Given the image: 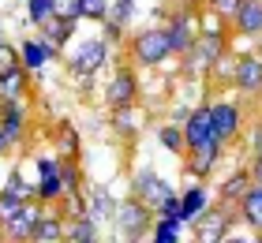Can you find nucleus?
<instances>
[{
	"label": "nucleus",
	"mask_w": 262,
	"mask_h": 243,
	"mask_svg": "<svg viewBox=\"0 0 262 243\" xmlns=\"http://www.w3.org/2000/svg\"><path fill=\"white\" fill-rule=\"evenodd\" d=\"M232 243H247V239H232Z\"/></svg>",
	"instance_id": "36"
},
{
	"label": "nucleus",
	"mask_w": 262,
	"mask_h": 243,
	"mask_svg": "<svg viewBox=\"0 0 262 243\" xmlns=\"http://www.w3.org/2000/svg\"><path fill=\"white\" fill-rule=\"evenodd\" d=\"M213 11H221V15H236V8H240V0H210Z\"/></svg>",
	"instance_id": "33"
},
{
	"label": "nucleus",
	"mask_w": 262,
	"mask_h": 243,
	"mask_svg": "<svg viewBox=\"0 0 262 243\" xmlns=\"http://www.w3.org/2000/svg\"><path fill=\"white\" fill-rule=\"evenodd\" d=\"M71 71H75V75H94V71H98L101 64H105V41H82L79 45V53H71Z\"/></svg>",
	"instance_id": "2"
},
{
	"label": "nucleus",
	"mask_w": 262,
	"mask_h": 243,
	"mask_svg": "<svg viewBox=\"0 0 262 243\" xmlns=\"http://www.w3.org/2000/svg\"><path fill=\"white\" fill-rule=\"evenodd\" d=\"M0 49H4V41H0Z\"/></svg>",
	"instance_id": "38"
},
{
	"label": "nucleus",
	"mask_w": 262,
	"mask_h": 243,
	"mask_svg": "<svg viewBox=\"0 0 262 243\" xmlns=\"http://www.w3.org/2000/svg\"><path fill=\"white\" fill-rule=\"evenodd\" d=\"M210 127H213V139L225 142V139H232L236 135V127H240V108L236 105H213L210 108Z\"/></svg>",
	"instance_id": "4"
},
{
	"label": "nucleus",
	"mask_w": 262,
	"mask_h": 243,
	"mask_svg": "<svg viewBox=\"0 0 262 243\" xmlns=\"http://www.w3.org/2000/svg\"><path fill=\"white\" fill-rule=\"evenodd\" d=\"M176 228H180V221H161L158 225V243H176Z\"/></svg>",
	"instance_id": "30"
},
{
	"label": "nucleus",
	"mask_w": 262,
	"mask_h": 243,
	"mask_svg": "<svg viewBox=\"0 0 262 243\" xmlns=\"http://www.w3.org/2000/svg\"><path fill=\"white\" fill-rule=\"evenodd\" d=\"M27 15L34 27H45L53 19V0H27Z\"/></svg>",
	"instance_id": "22"
},
{
	"label": "nucleus",
	"mask_w": 262,
	"mask_h": 243,
	"mask_svg": "<svg viewBox=\"0 0 262 243\" xmlns=\"http://www.w3.org/2000/svg\"><path fill=\"white\" fill-rule=\"evenodd\" d=\"M60 236H64L60 217H41V221L34 225V232H30V243H60Z\"/></svg>",
	"instance_id": "16"
},
{
	"label": "nucleus",
	"mask_w": 262,
	"mask_h": 243,
	"mask_svg": "<svg viewBox=\"0 0 262 243\" xmlns=\"http://www.w3.org/2000/svg\"><path fill=\"white\" fill-rule=\"evenodd\" d=\"M232 19L240 27V34H258L262 30V0H240Z\"/></svg>",
	"instance_id": "12"
},
{
	"label": "nucleus",
	"mask_w": 262,
	"mask_h": 243,
	"mask_svg": "<svg viewBox=\"0 0 262 243\" xmlns=\"http://www.w3.org/2000/svg\"><path fill=\"white\" fill-rule=\"evenodd\" d=\"M244 187H247V176H244V172H236L232 180H225L221 194H225V198H244Z\"/></svg>",
	"instance_id": "27"
},
{
	"label": "nucleus",
	"mask_w": 262,
	"mask_h": 243,
	"mask_svg": "<svg viewBox=\"0 0 262 243\" xmlns=\"http://www.w3.org/2000/svg\"><path fill=\"white\" fill-rule=\"evenodd\" d=\"M184 142L191 146V150H199V146H206V142H217L213 139V127H210V108H195V113L187 116Z\"/></svg>",
	"instance_id": "5"
},
{
	"label": "nucleus",
	"mask_w": 262,
	"mask_h": 243,
	"mask_svg": "<svg viewBox=\"0 0 262 243\" xmlns=\"http://www.w3.org/2000/svg\"><path fill=\"white\" fill-rule=\"evenodd\" d=\"M53 19L75 23L79 19V0H53Z\"/></svg>",
	"instance_id": "26"
},
{
	"label": "nucleus",
	"mask_w": 262,
	"mask_h": 243,
	"mask_svg": "<svg viewBox=\"0 0 262 243\" xmlns=\"http://www.w3.org/2000/svg\"><path fill=\"white\" fill-rule=\"evenodd\" d=\"M217 146H221V142H206V146H199V150H191V153H195V157H191V172H199V176L210 172L213 161H217Z\"/></svg>",
	"instance_id": "19"
},
{
	"label": "nucleus",
	"mask_w": 262,
	"mask_h": 243,
	"mask_svg": "<svg viewBox=\"0 0 262 243\" xmlns=\"http://www.w3.org/2000/svg\"><path fill=\"white\" fill-rule=\"evenodd\" d=\"M255 150H258V157H255V176H258V187H262V131L255 135Z\"/></svg>",
	"instance_id": "34"
},
{
	"label": "nucleus",
	"mask_w": 262,
	"mask_h": 243,
	"mask_svg": "<svg viewBox=\"0 0 262 243\" xmlns=\"http://www.w3.org/2000/svg\"><path fill=\"white\" fill-rule=\"evenodd\" d=\"M135 56L139 64H161L165 56H169V38H165V30H142L135 38Z\"/></svg>",
	"instance_id": "1"
},
{
	"label": "nucleus",
	"mask_w": 262,
	"mask_h": 243,
	"mask_svg": "<svg viewBox=\"0 0 262 243\" xmlns=\"http://www.w3.org/2000/svg\"><path fill=\"white\" fill-rule=\"evenodd\" d=\"M105 94H109V101L113 105H131V97H135V79H131L127 75V71H120V75H116L113 82H109V90H105Z\"/></svg>",
	"instance_id": "15"
},
{
	"label": "nucleus",
	"mask_w": 262,
	"mask_h": 243,
	"mask_svg": "<svg viewBox=\"0 0 262 243\" xmlns=\"http://www.w3.org/2000/svg\"><path fill=\"white\" fill-rule=\"evenodd\" d=\"M71 243H94V221L90 217H82L75 225V232H71Z\"/></svg>",
	"instance_id": "29"
},
{
	"label": "nucleus",
	"mask_w": 262,
	"mask_h": 243,
	"mask_svg": "<svg viewBox=\"0 0 262 243\" xmlns=\"http://www.w3.org/2000/svg\"><path fill=\"white\" fill-rule=\"evenodd\" d=\"M23 127H27L23 105H0V131H4V139H8L11 146L23 139Z\"/></svg>",
	"instance_id": "9"
},
{
	"label": "nucleus",
	"mask_w": 262,
	"mask_h": 243,
	"mask_svg": "<svg viewBox=\"0 0 262 243\" xmlns=\"http://www.w3.org/2000/svg\"><path fill=\"white\" fill-rule=\"evenodd\" d=\"M4 191H11V194H15V198H19V202H27V198H30V187L23 184V176H11V184H8Z\"/></svg>",
	"instance_id": "32"
},
{
	"label": "nucleus",
	"mask_w": 262,
	"mask_h": 243,
	"mask_svg": "<svg viewBox=\"0 0 262 243\" xmlns=\"http://www.w3.org/2000/svg\"><path fill=\"white\" fill-rule=\"evenodd\" d=\"M41 38H45V41L53 38V45L60 49V45H64V41L71 38V23H64V19H49V23L41 27Z\"/></svg>",
	"instance_id": "21"
},
{
	"label": "nucleus",
	"mask_w": 262,
	"mask_h": 243,
	"mask_svg": "<svg viewBox=\"0 0 262 243\" xmlns=\"http://www.w3.org/2000/svg\"><path fill=\"white\" fill-rule=\"evenodd\" d=\"M195 228L202 243H221V236L229 232V221L221 213H206V217H195Z\"/></svg>",
	"instance_id": "13"
},
{
	"label": "nucleus",
	"mask_w": 262,
	"mask_h": 243,
	"mask_svg": "<svg viewBox=\"0 0 262 243\" xmlns=\"http://www.w3.org/2000/svg\"><path fill=\"white\" fill-rule=\"evenodd\" d=\"M202 210H206V191L191 187L180 202V221H195V217H202Z\"/></svg>",
	"instance_id": "17"
},
{
	"label": "nucleus",
	"mask_w": 262,
	"mask_h": 243,
	"mask_svg": "<svg viewBox=\"0 0 262 243\" xmlns=\"http://www.w3.org/2000/svg\"><path fill=\"white\" fill-rule=\"evenodd\" d=\"M135 187L142 191V198H146V202H154V206H161V202L172 194V191H169V184H161V180L154 176V172H139Z\"/></svg>",
	"instance_id": "14"
},
{
	"label": "nucleus",
	"mask_w": 262,
	"mask_h": 243,
	"mask_svg": "<svg viewBox=\"0 0 262 243\" xmlns=\"http://www.w3.org/2000/svg\"><path fill=\"white\" fill-rule=\"evenodd\" d=\"M116 217H120V232L124 236H131V239L142 236V228H146V206L139 198H127L120 210H116Z\"/></svg>",
	"instance_id": "6"
},
{
	"label": "nucleus",
	"mask_w": 262,
	"mask_h": 243,
	"mask_svg": "<svg viewBox=\"0 0 262 243\" xmlns=\"http://www.w3.org/2000/svg\"><path fill=\"white\" fill-rule=\"evenodd\" d=\"M258 243H262V239H258Z\"/></svg>",
	"instance_id": "40"
},
{
	"label": "nucleus",
	"mask_w": 262,
	"mask_h": 243,
	"mask_svg": "<svg viewBox=\"0 0 262 243\" xmlns=\"http://www.w3.org/2000/svg\"><path fill=\"white\" fill-rule=\"evenodd\" d=\"M131 243H139V239H131Z\"/></svg>",
	"instance_id": "39"
},
{
	"label": "nucleus",
	"mask_w": 262,
	"mask_h": 243,
	"mask_svg": "<svg viewBox=\"0 0 262 243\" xmlns=\"http://www.w3.org/2000/svg\"><path fill=\"white\" fill-rule=\"evenodd\" d=\"M38 221H41V210L27 202V206H23V210H19L15 217H11V221H4V236H8V243H27Z\"/></svg>",
	"instance_id": "3"
},
{
	"label": "nucleus",
	"mask_w": 262,
	"mask_h": 243,
	"mask_svg": "<svg viewBox=\"0 0 262 243\" xmlns=\"http://www.w3.org/2000/svg\"><path fill=\"white\" fill-rule=\"evenodd\" d=\"M60 243H71V239H60Z\"/></svg>",
	"instance_id": "37"
},
{
	"label": "nucleus",
	"mask_w": 262,
	"mask_h": 243,
	"mask_svg": "<svg viewBox=\"0 0 262 243\" xmlns=\"http://www.w3.org/2000/svg\"><path fill=\"white\" fill-rule=\"evenodd\" d=\"M23 94H27V71L23 68L4 71V75H0V105H19Z\"/></svg>",
	"instance_id": "8"
},
{
	"label": "nucleus",
	"mask_w": 262,
	"mask_h": 243,
	"mask_svg": "<svg viewBox=\"0 0 262 243\" xmlns=\"http://www.w3.org/2000/svg\"><path fill=\"white\" fill-rule=\"evenodd\" d=\"M38 168H41V187H38L41 198H56V194H64V184H60V165H56V157H41Z\"/></svg>",
	"instance_id": "10"
},
{
	"label": "nucleus",
	"mask_w": 262,
	"mask_h": 243,
	"mask_svg": "<svg viewBox=\"0 0 262 243\" xmlns=\"http://www.w3.org/2000/svg\"><path fill=\"white\" fill-rule=\"evenodd\" d=\"M79 19H109V0H79Z\"/></svg>",
	"instance_id": "24"
},
{
	"label": "nucleus",
	"mask_w": 262,
	"mask_h": 243,
	"mask_svg": "<svg viewBox=\"0 0 262 243\" xmlns=\"http://www.w3.org/2000/svg\"><path fill=\"white\" fill-rule=\"evenodd\" d=\"M158 139H161V146H169V150H180L184 146V131L180 127H161Z\"/></svg>",
	"instance_id": "28"
},
{
	"label": "nucleus",
	"mask_w": 262,
	"mask_h": 243,
	"mask_svg": "<svg viewBox=\"0 0 262 243\" xmlns=\"http://www.w3.org/2000/svg\"><path fill=\"white\" fill-rule=\"evenodd\" d=\"M131 15V0H116V8H113V27H124Z\"/></svg>",
	"instance_id": "31"
},
{
	"label": "nucleus",
	"mask_w": 262,
	"mask_h": 243,
	"mask_svg": "<svg viewBox=\"0 0 262 243\" xmlns=\"http://www.w3.org/2000/svg\"><path fill=\"white\" fill-rule=\"evenodd\" d=\"M244 221L251 228H262V187L244 191Z\"/></svg>",
	"instance_id": "18"
},
{
	"label": "nucleus",
	"mask_w": 262,
	"mask_h": 243,
	"mask_svg": "<svg viewBox=\"0 0 262 243\" xmlns=\"http://www.w3.org/2000/svg\"><path fill=\"white\" fill-rule=\"evenodd\" d=\"M113 198H109V191L105 187H94V210H90V221H101V217H113Z\"/></svg>",
	"instance_id": "23"
},
{
	"label": "nucleus",
	"mask_w": 262,
	"mask_h": 243,
	"mask_svg": "<svg viewBox=\"0 0 262 243\" xmlns=\"http://www.w3.org/2000/svg\"><path fill=\"white\" fill-rule=\"evenodd\" d=\"M232 79L240 82V90H258L262 86V60H255V56H244L240 64L232 68Z\"/></svg>",
	"instance_id": "11"
},
{
	"label": "nucleus",
	"mask_w": 262,
	"mask_h": 243,
	"mask_svg": "<svg viewBox=\"0 0 262 243\" xmlns=\"http://www.w3.org/2000/svg\"><path fill=\"white\" fill-rule=\"evenodd\" d=\"M23 206H27V202H19L11 191H0V225H4V221H11V217H15V213L23 210Z\"/></svg>",
	"instance_id": "25"
},
{
	"label": "nucleus",
	"mask_w": 262,
	"mask_h": 243,
	"mask_svg": "<svg viewBox=\"0 0 262 243\" xmlns=\"http://www.w3.org/2000/svg\"><path fill=\"white\" fill-rule=\"evenodd\" d=\"M8 146H11V142L4 139V131H0V153H4V150H8Z\"/></svg>",
	"instance_id": "35"
},
{
	"label": "nucleus",
	"mask_w": 262,
	"mask_h": 243,
	"mask_svg": "<svg viewBox=\"0 0 262 243\" xmlns=\"http://www.w3.org/2000/svg\"><path fill=\"white\" fill-rule=\"evenodd\" d=\"M165 38H169V53H184V49H191V41L199 38V34H195V27H191L187 15H176L169 23V30H165Z\"/></svg>",
	"instance_id": "7"
},
{
	"label": "nucleus",
	"mask_w": 262,
	"mask_h": 243,
	"mask_svg": "<svg viewBox=\"0 0 262 243\" xmlns=\"http://www.w3.org/2000/svg\"><path fill=\"white\" fill-rule=\"evenodd\" d=\"M19 49H23V71H27V68H30V71H38V68L45 64V56H49V53H45V45H41V41H34V38H27Z\"/></svg>",
	"instance_id": "20"
}]
</instances>
